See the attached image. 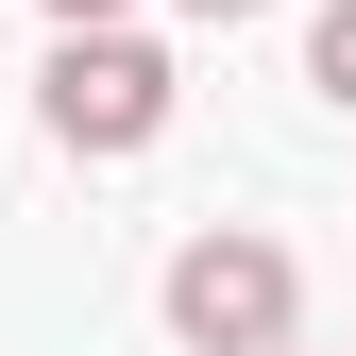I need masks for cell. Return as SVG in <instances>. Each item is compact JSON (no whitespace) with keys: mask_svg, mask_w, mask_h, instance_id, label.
<instances>
[{"mask_svg":"<svg viewBox=\"0 0 356 356\" xmlns=\"http://www.w3.org/2000/svg\"><path fill=\"white\" fill-rule=\"evenodd\" d=\"M51 17H68V34H102V17H136V0H51Z\"/></svg>","mask_w":356,"mask_h":356,"instance_id":"4","label":"cell"},{"mask_svg":"<svg viewBox=\"0 0 356 356\" xmlns=\"http://www.w3.org/2000/svg\"><path fill=\"white\" fill-rule=\"evenodd\" d=\"M187 17H272V0H187Z\"/></svg>","mask_w":356,"mask_h":356,"instance_id":"5","label":"cell"},{"mask_svg":"<svg viewBox=\"0 0 356 356\" xmlns=\"http://www.w3.org/2000/svg\"><path fill=\"white\" fill-rule=\"evenodd\" d=\"M289 305H305V272H289V238H254V220H220V238L170 254V339L187 356H272Z\"/></svg>","mask_w":356,"mask_h":356,"instance_id":"1","label":"cell"},{"mask_svg":"<svg viewBox=\"0 0 356 356\" xmlns=\"http://www.w3.org/2000/svg\"><path fill=\"white\" fill-rule=\"evenodd\" d=\"M272 356H289V339H272Z\"/></svg>","mask_w":356,"mask_h":356,"instance_id":"6","label":"cell"},{"mask_svg":"<svg viewBox=\"0 0 356 356\" xmlns=\"http://www.w3.org/2000/svg\"><path fill=\"white\" fill-rule=\"evenodd\" d=\"M305 85L356 119V0H323V17H305Z\"/></svg>","mask_w":356,"mask_h":356,"instance_id":"3","label":"cell"},{"mask_svg":"<svg viewBox=\"0 0 356 356\" xmlns=\"http://www.w3.org/2000/svg\"><path fill=\"white\" fill-rule=\"evenodd\" d=\"M51 136L68 153H153L170 136V51H153V34H68V51H51Z\"/></svg>","mask_w":356,"mask_h":356,"instance_id":"2","label":"cell"}]
</instances>
